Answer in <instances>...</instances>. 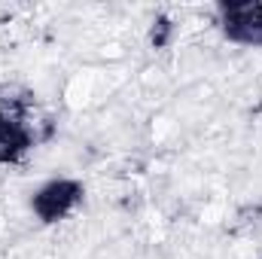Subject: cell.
<instances>
[{"label":"cell","mask_w":262,"mask_h":259,"mask_svg":"<svg viewBox=\"0 0 262 259\" xmlns=\"http://www.w3.org/2000/svg\"><path fill=\"white\" fill-rule=\"evenodd\" d=\"M220 21L229 40L241 46H262V3H226L220 6Z\"/></svg>","instance_id":"obj_1"},{"label":"cell","mask_w":262,"mask_h":259,"mask_svg":"<svg viewBox=\"0 0 262 259\" xmlns=\"http://www.w3.org/2000/svg\"><path fill=\"white\" fill-rule=\"evenodd\" d=\"M79 198H82V186L76 180H52V183H46L40 192L34 195L31 210L43 223H61L67 213L79 204Z\"/></svg>","instance_id":"obj_2"},{"label":"cell","mask_w":262,"mask_h":259,"mask_svg":"<svg viewBox=\"0 0 262 259\" xmlns=\"http://www.w3.org/2000/svg\"><path fill=\"white\" fill-rule=\"evenodd\" d=\"M110 95V76L104 70H76L64 82V107L67 110H89L98 101H104Z\"/></svg>","instance_id":"obj_3"},{"label":"cell","mask_w":262,"mask_h":259,"mask_svg":"<svg viewBox=\"0 0 262 259\" xmlns=\"http://www.w3.org/2000/svg\"><path fill=\"white\" fill-rule=\"evenodd\" d=\"M25 146H28V140L18 128V122L12 116H0V165L15 159Z\"/></svg>","instance_id":"obj_4"},{"label":"cell","mask_w":262,"mask_h":259,"mask_svg":"<svg viewBox=\"0 0 262 259\" xmlns=\"http://www.w3.org/2000/svg\"><path fill=\"white\" fill-rule=\"evenodd\" d=\"M177 131H180V122H177L171 113H159V116H152V122H149V137H152L156 146H168V143L177 137Z\"/></svg>","instance_id":"obj_5"},{"label":"cell","mask_w":262,"mask_h":259,"mask_svg":"<svg viewBox=\"0 0 262 259\" xmlns=\"http://www.w3.org/2000/svg\"><path fill=\"white\" fill-rule=\"evenodd\" d=\"M98 55L104 61H119V58H125V46L119 40H107V43H101V52Z\"/></svg>","instance_id":"obj_6"}]
</instances>
